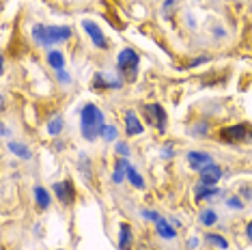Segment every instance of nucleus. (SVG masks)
<instances>
[{"instance_id": "nucleus-1", "label": "nucleus", "mask_w": 252, "mask_h": 250, "mask_svg": "<svg viewBox=\"0 0 252 250\" xmlns=\"http://www.w3.org/2000/svg\"><path fill=\"white\" fill-rule=\"evenodd\" d=\"M104 129H106L104 112L93 104L82 106V112H80V132H82L84 138L93 143V140L104 136Z\"/></svg>"}, {"instance_id": "nucleus-2", "label": "nucleus", "mask_w": 252, "mask_h": 250, "mask_svg": "<svg viewBox=\"0 0 252 250\" xmlns=\"http://www.w3.org/2000/svg\"><path fill=\"white\" fill-rule=\"evenodd\" d=\"M69 37H71L69 26H45V24L32 26V39H35L39 45L61 43V41H67Z\"/></svg>"}, {"instance_id": "nucleus-3", "label": "nucleus", "mask_w": 252, "mask_h": 250, "mask_svg": "<svg viewBox=\"0 0 252 250\" xmlns=\"http://www.w3.org/2000/svg\"><path fill=\"white\" fill-rule=\"evenodd\" d=\"M218 136L226 145H252V125L250 123L228 125V127H222Z\"/></svg>"}, {"instance_id": "nucleus-4", "label": "nucleus", "mask_w": 252, "mask_h": 250, "mask_svg": "<svg viewBox=\"0 0 252 250\" xmlns=\"http://www.w3.org/2000/svg\"><path fill=\"white\" fill-rule=\"evenodd\" d=\"M138 62H140V56L136 54V50L125 48L117 56V69L121 76H125V80H134L136 71H138Z\"/></svg>"}, {"instance_id": "nucleus-5", "label": "nucleus", "mask_w": 252, "mask_h": 250, "mask_svg": "<svg viewBox=\"0 0 252 250\" xmlns=\"http://www.w3.org/2000/svg\"><path fill=\"white\" fill-rule=\"evenodd\" d=\"M145 112H147V119H149V123L151 125H156V129L158 132H166V110L159 104H149L145 108Z\"/></svg>"}, {"instance_id": "nucleus-6", "label": "nucleus", "mask_w": 252, "mask_h": 250, "mask_svg": "<svg viewBox=\"0 0 252 250\" xmlns=\"http://www.w3.org/2000/svg\"><path fill=\"white\" fill-rule=\"evenodd\" d=\"M52 192L56 194V198L63 203V205H71L73 198H76V192H73L71 181H56L52 186Z\"/></svg>"}, {"instance_id": "nucleus-7", "label": "nucleus", "mask_w": 252, "mask_h": 250, "mask_svg": "<svg viewBox=\"0 0 252 250\" xmlns=\"http://www.w3.org/2000/svg\"><path fill=\"white\" fill-rule=\"evenodd\" d=\"M82 28L87 31V35L91 37V41H93L97 48H108V41H106V37H104V32H101V28L95 24V22H91V20H84L82 22Z\"/></svg>"}, {"instance_id": "nucleus-8", "label": "nucleus", "mask_w": 252, "mask_h": 250, "mask_svg": "<svg viewBox=\"0 0 252 250\" xmlns=\"http://www.w3.org/2000/svg\"><path fill=\"white\" fill-rule=\"evenodd\" d=\"M222 179V168L218 166V164H207L203 170H200V184H205V186H216L218 181Z\"/></svg>"}, {"instance_id": "nucleus-9", "label": "nucleus", "mask_w": 252, "mask_h": 250, "mask_svg": "<svg viewBox=\"0 0 252 250\" xmlns=\"http://www.w3.org/2000/svg\"><path fill=\"white\" fill-rule=\"evenodd\" d=\"M188 164H190V168L192 170H203L207 164H211V156L209 153H205V151H188Z\"/></svg>"}, {"instance_id": "nucleus-10", "label": "nucleus", "mask_w": 252, "mask_h": 250, "mask_svg": "<svg viewBox=\"0 0 252 250\" xmlns=\"http://www.w3.org/2000/svg\"><path fill=\"white\" fill-rule=\"evenodd\" d=\"M142 125H140V119L136 117V112H127L125 115V132H127V136H138L142 134Z\"/></svg>"}, {"instance_id": "nucleus-11", "label": "nucleus", "mask_w": 252, "mask_h": 250, "mask_svg": "<svg viewBox=\"0 0 252 250\" xmlns=\"http://www.w3.org/2000/svg\"><path fill=\"white\" fill-rule=\"evenodd\" d=\"M156 233L159 237H164V240H175L177 237V229H173V224L164 218H159L156 222Z\"/></svg>"}, {"instance_id": "nucleus-12", "label": "nucleus", "mask_w": 252, "mask_h": 250, "mask_svg": "<svg viewBox=\"0 0 252 250\" xmlns=\"http://www.w3.org/2000/svg\"><path fill=\"white\" fill-rule=\"evenodd\" d=\"M127 157H121L114 164V173H112V181L114 184H121L123 179H127Z\"/></svg>"}, {"instance_id": "nucleus-13", "label": "nucleus", "mask_w": 252, "mask_h": 250, "mask_svg": "<svg viewBox=\"0 0 252 250\" xmlns=\"http://www.w3.org/2000/svg\"><path fill=\"white\" fill-rule=\"evenodd\" d=\"M119 248L121 250H129L131 248V226L125 224V222L119 226Z\"/></svg>"}, {"instance_id": "nucleus-14", "label": "nucleus", "mask_w": 252, "mask_h": 250, "mask_svg": "<svg viewBox=\"0 0 252 250\" xmlns=\"http://www.w3.org/2000/svg\"><path fill=\"white\" fill-rule=\"evenodd\" d=\"M9 149H11V153H15L20 160H31V157H32V151L28 149L24 143H20V140H11V143H9Z\"/></svg>"}, {"instance_id": "nucleus-15", "label": "nucleus", "mask_w": 252, "mask_h": 250, "mask_svg": "<svg viewBox=\"0 0 252 250\" xmlns=\"http://www.w3.org/2000/svg\"><path fill=\"white\" fill-rule=\"evenodd\" d=\"M45 61H48V65L56 71H61L63 67H65V56H63V52H59V50H50Z\"/></svg>"}, {"instance_id": "nucleus-16", "label": "nucleus", "mask_w": 252, "mask_h": 250, "mask_svg": "<svg viewBox=\"0 0 252 250\" xmlns=\"http://www.w3.org/2000/svg\"><path fill=\"white\" fill-rule=\"evenodd\" d=\"M218 192H220V190H218L216 186H205V184H200V181H198V186L194 188L196 201H203V198H211V196H216Z\"/></svg>"}, {"instance_id": "nucleus-17", "label": "nucleus", "mask_w": 252, "mask_h": 250, "mask_svg": "<svg viewBox=\"0 0 252 250\" xmlns=\"http://www.w3.org/2000/svg\"><path fill=\"white\" fill-rule=\"evenodd\" d=\"M35 201L39 209H48L50 207V192L43 186H35Z\"/></svg>"}, {"instance_id": "nucleus-18", "label": "nucleus", "mask_w": 252, "mask_h": 250, "mask_svg": "<svg viewBox=\"0 0 252 250\" xmlns=\"http://www.w3.org/2000/svg\"><path fill=\"white\" fill-rule=\"evenodd\" d=\"M205 242H207L209 246H214V248H222V250H226V248H228L226 237L218 235V233H205Z\"/></svg>"}, {"instance_id": "nucleus-19", "label": "nucleus", "mask_w": 252, "mask_h": 250, "mask_svg": "<svg viewBox=\"0 0 252 250\" xmlns=\"http://www.w3.org/2000/svg\"><path fill=\"white\" fill-rule=\"evenodd\" d=\"M127 179H129V184L134 186V188H138V190H145V179L140 177V173L134 166H131V164H127Z\"/></svg>"}, {"instance_id": "nucleus-20", "label": "nucleus", "mask_w": 252, "mask_h": 250, "mask_svg": "<svg viewBox=\"0 0 252 250\" xmlns=\"http://www.w3.org/2000/svg\"><path fill=\"white\" fill-rule=\"evenodd\" d=\"M63 117H54V119H50V123H48V134L50 136H59L63 132Z\"/></svg>"}, {"instance_id": "nucleus-21", "label": "nucleus", "mask_w": 252, "mask_h": 250, "mask_svg": "<svg viewBox=\"0 0 252 250\" xmlns=\"http://www.w3.org/2000/svg\"><path fill=\"white\" fill-rule=\"evenodd\" d=\"M200 222H203L205 226H214L218 222V214L214 212V209H205V212H200Z\"/></svg>"}, {"instance_id": "nucleus-22", "label": "nucleus", "mask_w": 252, "mask_h": 250, "mask_svg": "<svg viewBox=\"0 0 252 250\" xmlns=\"http://www.w3.org/2000/svg\"><path fill=\"white\" fill-rule=\"evenodd\" d=\"M117 136H119L117 127H114V125H106V129H104V136H101V138H104V140H108V143H114V140H117Z\"/></svg>"}, {"instance_id": "nucleus-23", "label": "nucleus", "mask_w": 252, "mask_h": 250, "mask_svg": "<svg viewBox=\"0 0 252 250\" xmlns=\"http://www.w3.org/2000/svg\"><path fill=\"white\" fill-rule=\"evenodd\" d=\"M80 170L87 175V179H93V173H91V164H89V157L87 156H80Z\"/></svg>"}, {"instance_id": "nucleus-24", "label": "nucleus", "mask_w": 252, "mask_h": 250, "mask_svg": "<svg viewBox=\"0 0 252 250\" xmlns=\"http://www.w3.org/2000/svg\"><path fill=\"white\" fill-rule=\"evenodd\" d=\"M142 218L151 220V222H153V224H156V222H158V220H159V218H162V216H159V214L156 212V209H142Z\"/></svg>"}, {"instance_id": "nucleus-25", "label": "nucleus", "mask_w": 252, "mask_h": 250, "mask_svg": "<svg viewBox=\"0 0 252 250\" xmlns=\"http://www.w3.org/2000/svg\"><path fill=\"white\" fill-rule=\"evenodd\" d=\"M226 205L233 207V209H242V207H244V201H242L239 196H231V198L226 201Z\"/></svg>"}, {"instance_id": "nucleus-26", "label": "nucleus", "mask_w": 252, "mask_h": 250, "mask_svg": "<svg viewBox=\"0 0 252 250\" xmlns=\"http://www.w3.org/2000/svg\"><path fill=\"white\" fill-rule=\"evenodd\" d=\"M114 149H117V153L121 157H127L129 156V147L125 145V143H117V145H114Z\"/></svg>"}, {"instance_id": "nucleus-27", "label": "nucleus", "mask_w": 252, "mask_h": 250, "mask_svg": "<svg viewBox=\"0 0 252 250\" xmlns=\"http://www.w3.org/2000/svg\"><path fill=\"white\" fill-rule=\"evenodd\" d=\"M192 132L196 134V136H205V134L209 132V127H207V123H196V125H194Z\"/></svg>"}, {"instance_id": "nucleus-28", "label": "nucleus", "mask_w": 252, "mask_h": 250, "mask_svg": "<svg viewBox=\"0 0 252 250\" xmlns=\"http://www.w3.org/2000/svg\"><path fill=\"white\" fill-rule=\"evenodd\" d=\"M56 78H59V82H63V84H69V82H71V76H69V73H67L65 69L56 71Z\"/></svg>"}, {"instance_id": "nucleus-29", "label": "nucleus", "mask_w": 252, "mask_h": 250, "mask_svg": "<svg viewBox=\"0 0 252 250\" xmlns=\"http://www.w3.org/2000/svg\"><path fill=\"white\" fill-rule=\"evenodd\" d=\"M175 156V149H173V145H164V149H162V157L164 160H168V157H173Z\"/></svg>"}, {"instance_id": "nucleus-30", "label": "nucleus", "mask_w": 252, "mask_h": 250, "mask_svg": "<svg viewBox=\"0 0 252 250\" xmlns=\"http://www.w3.org/2000/svg\"><path fill=\"white\" fill-rule=\"evenodd\" d=\"M209 61V56H198V59H194V61H190V67H198V65H203V62H207Z\"/></svg>"}, {"instance_id": "nucleus-31", "label": "nucleus", "mask_w": 252, "mask_h": 250, "mask_svg": "<svg viewBox=\"0 0 252 250\" xmlns=\"http://www.w3.org/2000/svg\"><path fill=\"white\" fill-rule=\"evenodd\" d=\"M246 237H248V242L252 244V220L248 222V226H246Z\"/></svg>"}, {"instance_id": "nucleus-32", "label": "nucleus", "mask_w": 252, "mask_h": 250, "mask_svg": "<svg viewBox=\"0 0 252 250\" xmlns=\"http://www.w3.org/2000/svg\"><path fill=\"white\" fill-rule=\"evenodd\" d=\"M188 244H190V248H198V237H190Z\"/></svg>"}, {"instance_id": "nucleus-33", "label": "nucleus", "mask_w": 252, "mask_h": 250, "mask_svg": "<svg viewBox=\"0 0 252 250\" xmlns=\"http://www.w3.org/2000/svg\"><path fill=\"white\" fill-rule=\"evenodd\" d=\"M214 35H216V37H224V28H216Z\"/></svg>"}, {"instance_id": "nucleus-34", "label": "nucleus", "mask_w": 252, "mask_h": 250, "mask_svg": "<svg viewBox=\"0 0 252 250\" xmlns=\"http://www.w3.org/2000/svg\"><path fill=\"white\" fill-rule=\"evenodd\" d=\"M0 134H2V136H9V127H7L4 123H2V129H0Z\"/></svg>"}, {"instance_id": "nucleus-35", "label": "nucleus", "mask_w": 252, "mask_h": 250, "mask_svg": "<svg viewBox=\"0 0 252 250\" xmlns=\"http://www.w3.org/2000/svg\"><path fill=\"white\" fill-rule=\"evenodd\" d=\"M250 192H252V186H250Z\"/></svg>"}]
</instances>
